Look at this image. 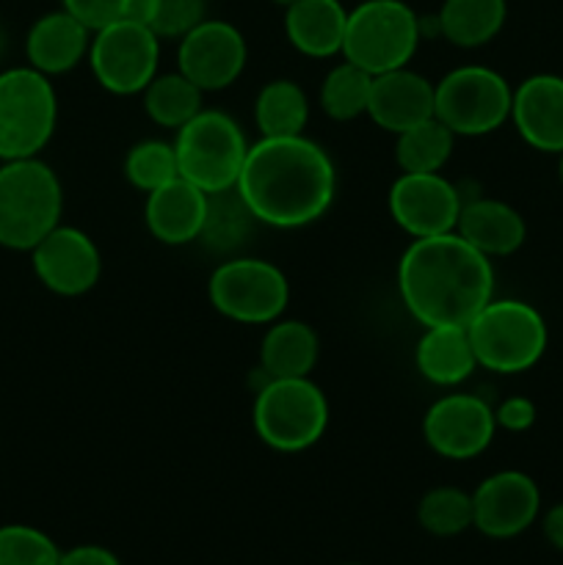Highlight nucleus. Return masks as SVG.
I'll use <instances>...</instances> for the list:
<instances>
[{
  "mask_svg": "<svg viewBox=\"0 0 563 565\" xmlns=\"http://www.w3.org/2000/svg\"><path fill=\"white\" fill-rule=\"evenodd\" d=\"M235 191L257 224L301 230L329 213L337 169L318 141L301 136L263 138L248 147Z\"/></svg>",
  "mask_w": 563,
  "mask_h": 565,
  "instance_id": "f257e3e1",
  "label": "nucleus"
},
{
  "mask_svg": "<svg viewBox=\"0 0 563 565\" xmlns=\"http://www.w3.org/2000/svg\"><path fill=\"white\" fill-rule=\"evenodd\" d=\"M397 292L423 329L469 326L495 298V265L458 232L412 237L397 263Z\"/></svg>",
  "mask_w": 563,
  "mask_h": 565,
  "instance_id": "f03ea898",
  "label": "nucleus"
},
{
  "mask_svg": "<svg viewBox=\"0 0 563 565\" xmlns=\"http://www.w3.org/2000/svg\"><path fill=\"white\" fill-rule=\"evenodd\" d=\"M64 188L42 158L0 163V246L31 252L61 224Z\"/></svg>",
  "mask_w": 563,
  "mask_h": 565,
  "instance_id": "7ed1b4c3",
  "label": "nucleus"
},
{
  "mask_svg": "<svg viewBox=\"0 0 563 565\" xmlns=\"http://www.w3.org/2000/svg\"><path fill=\"white\" fill-rule=\"evenodd\" d=\"M478 367L497 375H519L541 362L550 342L546 320L533 303L491 298L467 326Z\"/></svg>",
  "mask_w": 563,
  "mask_h": 565,
  "instance_id": "20e7f679",
  "label": "nucleus"
},
{
  "mask_svg": "<svg viewBox=\"0 0 563 565\" xmlns=\"http://www.w3.org/2000/svg\"><path fill=\"white\" fill-rule=\"evenodd\" d=\"M257 439L276 452H304L329 428V401L312 379H265L254 395Z\"/></svg>",
  "mask_w": 563,
  "mask_h": 565,
  "instance_id": "39448f33",
  "label": "nucleus"
},
{
  "mask_svg": "<svg viewBox=\"0 0 563 565\" xmlns=\"http://www.w3.org/2000/svg\"><path fill=\"white\" fill-rule=\"evenodd\" d=\"M419 42V17L406 0H362L348 9L340 55L370 75H381L412 64Z\"/></svg>",
  "mask_w": 563,
  "mask_h": 565,
  "instance_id": "423d86ee",
  "label": "nucleus"
},
{
  "mask_svg": "<svg viewBox=\"0 0 563 565\" xmlns=\"http://www.w3.org/2000/svg\"><path fill=\"white\" fill-rule=\"evenodd\" d=\"M177 169L182 180L204 193L232 191L241 180L252 143L235 119L224 110L202 108L174 132Z\"/></svg>",
  "mask_w": 563,
  "mask_h": 565,
  "instance_id": "0eeeda50",
  "label": "nucleus"
},
{
  "mask_svg": "<svg viewBox=\"0 0 563 565\" xmlns=\"http://www.w3.org/2000/svg\"><path fill=\"white\" fill-rule=\"evenodd\" d=\"M59 125V94L33 66L0 72V160L39 158Z\"/></svg>",
  "mask_w": 563,
  "mask_h": 565,
  "instance_id": "6e6552de",
  "label": "nucleus"
},
{
  "mask_svg": "<svg viewBox=\"0 0 563 565\" xmlns=\"http://www.w3.org/2000/svg\"><path fill=\"white\" fill-rule=\"evenodd\" d=\"M513 88L491 66L464 64L434 83V116L456 138H478L511 121Z\"/></svg>",
  "mask_w": 563,
  "mask_h": 565,
  "instance_id": "1a4fd4ad",
  "label": "nucleus"
},
{
  "mask_svg": "<svg viewBox=\"0 0 563 565\" xmlns=\"http://www.w3.org/2000/svg\"><path fill=\"white\" fill-rule=\"evenodd\" d=\"M210 307L241 326H270L290 303V281L270 259L226 257L208 279Z\"/></svg>",
  "mask_w": 563,
  "mask_h": 565,
  "instance_id": "9d476101",
  "label": "nucleus"
},
{
  "mask_svg": "<svg viewBox=\"0 0 563 565\" xmlns=\"http://www.w3.org/2000/svg\"><path fill=\"white\" fill-rule=\"evenodd\" d=\"M160 42L152 28L127 17L97 28L86 55L94 81L116 97L141 94L158 75Z\"/></svg>",
  "mask_w": 563,
  "mask_h": 565,
  "instance_id": "9b49d317",
  "label": "nucleus"
},
{
  "mask_svg": "<svg viewBox=\"0 0 563 565\" xmlns=\"http://www.w3.org/2000/svg\"><path fill=\"white\" fill-rule=\"evenodd\" d=\"M495 434V408L469 392H447L436 397L423 417L425 445L447 461H472L489 450Z\"/></svg>",
  "mask_w": 563,
  "mask_h": 565,
  "instance_id": "f8f14e48",
  "label": "nucleus"
},
{
  "mask_svg": "<svg viewBox=\"0 0 563 565\" xmlns=\"http://www.w3.org/2000/svg\"><path fill=\"white\" fill-rule=\"evenodd\" d=\"M248 44L241 28L230 20L208 17L193 31L177 39V70L204 94L224 92L243 75Z\"/></svg>",
  "mask_w": 563,
  "mask_h": 565,
  "instance_id": "ddd939ff",
  "label": "nucleus"
},
{
  "mask_svg": "<svg viewBox=\"0 0 563 565\" xmlns=\"http://www.w3.org/2000/svg\"><path fill=\"white\" fill-rule=\"evenodd\" d=\"M390 215L406 235L434 237L456 232L461 215V191L442 171L431 174H401L390 185Z\"/></svg>",
  "mask_w": 563,
  "mask_h": 565,
  "instance_id": "4468645a",
  "label": "nucleus"
},
{
  "mask_svg": "<svg viewBox=\"0 0 563 565\" xmlns=\"http://www.w3.org/2000/svg\"><path fill=\"white\" fill-rule=\"evenodd\" d=\"M31 268L50 292L64 298L86 296L103 274V257L92 237L70 224H59L31 248Z\"/></svg>",
  "mask_w": 563,
  "mask_h": 565,
  "instance_id": "2eb2a0df",
  "label": "nucleus"
},
{
  "mask_svg": "<svg viewBox=\"0 0 563 565\" xmlns=\"http://www.w3.org/2000/svg\"><path fill=\"white\" fill-rule=\"evenodd\" d=\"M541 513V491L530 475L502 469L472 491V527L486 539H517Z\"/></svg>",
  "mask_w": 563,
  "mask_h": 565,
  "instance_id": "dca6fc26",
  "label": "nucleus"
},
{
  "mask_svg": "<svg viewBox=\"0 0 563 565\" xmlns=\"http://www.w3.org/2000/svg\"><path fill=\"white\" fill-rule=\"evenodd\" d=\"M511 121L528 147L546 154L563 152V77L539 72L513 88Z\"/></svg>",
  "mask_w": 563,
  "mask_h": 565,
  "instance_id": "f3484780",
  "label": "nucleus"
},
{
  "mask_svg": "<svg viewBox=\"0 0 563 565\" xmlns=\"http://www.w3.org/2000/svg\"><path fill=\"white\" fill-rule=\"evenodd\" d=\"M368 116L375 127L397 136L434 116V83L408 66L373 75Z\"/></svg>",
  "mask_w": 563,
  "mask_h": 565,
  "instance_id": "a211bd4d",
  "label": "nucleus"
},
{
  "mask_svg": "<svg viewBox=\"0 0 563 565\" xmlns=\"http://www.w3.org/2000/svg\"><path fill=\"white\" fill-rule=\"evenodd\" d=\"M204 213H208V193L177 177L158 191L147 193L144 224L149 235L163 246H188L202 235Z\"/></svg>",
  "mask_w": 563,
  "mask_h": 565,
  "instance_id": "6ab92c4d",
  "label": "nucleus"
},
{
  "mask_svg": "<svg viewBox=\"0 0 563 565\" xmlns=\"http://www.w3.org/2000/svg\"><path fill=\"white\" fill-rule=\"evenodd\" d=\"M88 44H92V28L83 25L66 9L47 11L28 28V66H33V70L47 77L66 75L81 61H86Z\"/></svg>",
  "mask_w": 563,
  "mask_h": 565,
  "instance_id": "aec40b11",
  "label": "nucleus"
},
{
  "mask_svg": "<svg viewBox=\"0 0 563 565\" xmlns=\"http://www.w3.org/2000/svg\"><path fill=\"white\" fill-rule=\"evenodd\" d=\"M456 232L489 259L511 257L524 246L528 224L522 213L502 199L480 196L464 202Z\"/></svg>",
  "mask_w": 563,
  "mask_h": 565,
  "instance_id": "412c9836",
  "label": "nucleus"
},
{
  "mask_svg": "<svg viewBox=\"0 0 563 565\" xmlns=\"http://www.w3.org/2000/svg\"><path fill=\"white\" fill-rule=\"evenodd\" d=\"M348 9L342 0H296L285 9V36L307 58L342 53Z\"/></svg>",
  "mask_w": 563,
  "mask_h": 565,
  "instance_id": "4be33fe9",
  "label": "nucleus"
},
{
  "mask_svg": "<svg viewBox=\"0 0 563 565\" xmlns=\"http://www.w3.org/2000/svg\"><path fill=\"white\" fill-rule=\"evenodd\" d=\"M414 364L417 373L428 384L453 390L464 384L478 370L472 342H469L467 326H431L423 329V337L414 348Z\"/></svg>",
  "mask_w": 563,
  "mask_h": 565,
  "instance_id": "5701e85b",
  "label": "nucleus"
},
{
  "mask_svg": "<svg viewBox=\"0 0 563 565\" xmlns=\"http://www.w3.org/2000/svg\"><path fill=\"white\" fill-rule=\"evenodd\" d=\"M318 334L304 320H274L259 342V367L265 379H309L318 364Z\"/></svg>",
  "mask_w": 563,
  "mask_h": 565,
  "instance_id": "b1692460",
  "label": "nucleus"
},
{
  "mask_svg": "<svg viewBox=\"0 0 563 565\" xmlns=\"http://www.w3.org/2000/svg\"><path fill=\"white\" fill-rule=\"evenodd\" d=\"M508 20V0H442L439 36L453 47L475 50L497 39Z\"/></svg>",
  "mask_w": 563,
  "mask_h": 565,
  "instance_id": "393cba45",
  "label": "nucleus"
},
{
  "mask_svg": "<svg viewBox=\"0 0 563 565\" xmlns=\"http://www.w3.org/2000/svg\"><path fill=\"white\" fill-rule=\"evenodd\" d=\"M254 121L263 138L301 136L309 121V97L296 81L276 77L254 99Z\"/></svg>",
  "mask_w": 563,
  "mask_h": 565,
  "instance_id": "a878e982",
  "label": "nucleus"
},
{
  "mask_svg": "<svg viewBox=\"0 0 563 565\" xmlns=\"http://www.w3.org/2000/svg\"><path fill=\"white\" fill-rule=\"evenodd\" d=\"M144 114L166 130H180L204 108V92L196 83L188 81L180 70L158 72L141 92Z\"/></svg>",
  "mask_w": 563,
  "mask_h": 565,
  "instance_id": "bb28decb",
  "label": "nucleus"
},
{
  "mask_svg": "<svg viewBox=\"0 0 563 565\" xmlns=\"http://www.w3.org/2000/svg\"><path fill=\"white\" fill-rule=\"evenodd\" d=\"M254 224H257V218H254L252 210L246 207V202H243L235 188L232 191L208 193V213H204L199 241L204 243L208 252L230 257L248 241Z\"/></svg>",
  "mask_w": 563,
  "mask_h": 565,
  "instance_id": "cd10ccee",
  "label": "nucleus"
},
{
  "mask_svg": "<svg viewBox=\"0 0 563 565\" xmlns=\"http://www.w3.org/2000/svg\"><path fill=\"white\" fill-rule=\"evenodd\" d=\"M453 147H456V136L450 132V127H445L436 116H431V119L397 132L395 163L406 174H431V171L445 169Z\"/></svg>",
  "mask_w": 563,
  "mask_h": 565,
  "instance_id": "c85d7f7f",
  "label": "nucleus"
},
{
  "mask_svg": "<svg viewBox=\"0 0 563 565\" xmlns=\"http://www.w3.org/2000/svg\"><path fill=\"white\" fill-rule=\"evenodd\" d=\"M370 86H373V75L342 58L326 72L320 83V108L334 121H353L359 116H368Z\"/></svg>",
  "mask_w": 563,
  "mask_h": 565,
  "instance_id": "c756f323",
  "label": "nucleus"
},
{
  "mask_svg": "<svg viewBox=\"0 0 563 565\" xmlns=\"http://www.w3.org/2000/svg\"><path fill=\"white\" fill-rule=\"evenodd\" d=\"M419 527L436 539H453L472 527V494L453 486L425 491L417 505Z\"/></svg>",
  "mask_w": 563,
  "mask_h": 565,
  "instance_id": "7c9ffc66",
  "label": "nucleus"
},
{
  "mask_svg": "<svg viewBox=\"0 0 563 565\" xmlns=\"http://www.w3.org/2000/svg\"><path fill=\"white\" fill-rule=\"evenodd\" d=\"M125 177L141 193H152L166 182L177 180L180 169H177L174 143L160 141V138L132 143L125 158Z\"/></svg>",
  "mask_w": 563,
  "mask_h": 565,
  "instance_id": "2f4dec72",
  "label": "nucleus"
},
{
  "mask_svg": "<svg viewBox=\"0 0 563 565\" xmlns=\"http://www.w3.org/2000/svg\"><path fill=\"white\" fill-rule=\"evenodd\" d=\"M61 552L50 535L28 524L0 527V565H59Z\"/></svg>",
  "mask_w": 563,
  "mask_h": 565,
  "instance_id": "473e14b6",
  "label": "nucleus"
},
{
  "mask_svg": "<svg viewBox=\"0 0 563 565\" xmlns=\"http://www.w3.org/2000/svg\"><path fill=\"white\" fill-rule=\"evenodd\" d=\"M208 20V0H155L149 28L160 39H182Z\"/></svg>",
  "mask_w": 563,
  "mask_h": 565,
  "instance_id": "72a5a7b5",
  "label": "nucleus"
},
{
  "mask_svg": "<svg viewBox=\"0 0 563 565\" xmlns=\"http://www.w3.org/2000/svg\"><path fill=\"white\" fill-rule=\"evenodd\" d=\"M127 3L130 0H61V9L77 17L86 28L97 31V28L121 20L127 14Z\"/></svg>",
  "mask_w": 563,
  "mask_h": 565,
  "instance_id": "f704fd0d",
  "label": "nucleus"
},
{
  "mask_svg": "<svg viewBox=\"0 0 563 565\" xmlns=\"http://www.w3.org/2000/svg\"><path fill=\"white\" fill-rule=\"evenodd\" d=\"M535 403L524 395H511L495 406V423L497 430H508V434H524L535 425Z\"/></svg>",
  "mask_w": 563,
  "mask_h": 565,
  "instance_id": "c9c22d12",
  "label": "nucleus"
},
{
  "mask_svg": "<svg viewBox=\"0 0 563 565\" xmlns=\"http://www.w3.org/2000/svg\"><path fill=\"white\" fill-rule=\"evenodd\" d=\"M59 565H121L119 557L114 555L110 550L105 546H72V550L61 552V561Z\"/></svg>",
  "mask_w": 563,
  "mask_h": 565,
  "instance_id": "e433bc0d",
  "label": "nucleus"
},
{
  "mask_svg": "<svg viewBox=\"0 0 563 565\" xmlns=\"http://www.w3.org/2000/svg\"><path fill=\"white\" fill-rule=\"evenodd\" d=\"M541 530H544V539L555 546L557 552H563V502L552 505L550 511L541 519Z\"/></svg>",
  "mask_w": 563,
  "mask_h": 565,
  "instance_id": "4c0bfd02",
  "label": "nucleus"
},
{
  "mask_svg": "<svg viewBox=\"0 0 563 565\" xmlns=\"http://www.w3.org/2000/svg\"><path fill=\"white\" fill-rule=\"evenodd\" d=\"M557 180H561V185H563V152L557 154Z\"/></svg>",
  "mask_w": 563,
  "mask_h": 565,
  "instance_id": "58836bf2",
  "label": "nucleus"
},
{
  "mask_svg": "<svg viewBox=\"0 0 563 565\" xmlns=\"http://www.w3.org/2000/svg\"><path fill=\"white\" fill-rule=\"evenodd\" d=\"M270 3L279 6V9H287V6H293V3H296V0H270Z\"/></svg>",
  "mask_w": 563,
  "mask_h": 565,
  "instance_id": "ea45409f",
  "label": "nucleus"
},
{
  "mask_svg": "<svg viewBox=\"0 0 563 565\" xmlns=\"http://www.w3.org/2000/svg\"><path fill=\"white\" fill-rule=\"evenodd\" d=\"M3 47H6V36H3V31H0V53H3Z\"/></svg>",
  "mask_w": 563,
  "mask_h": 565,
  "instance_id": "a19ab883",
  "label": "nucleus"
}]
</instances>
